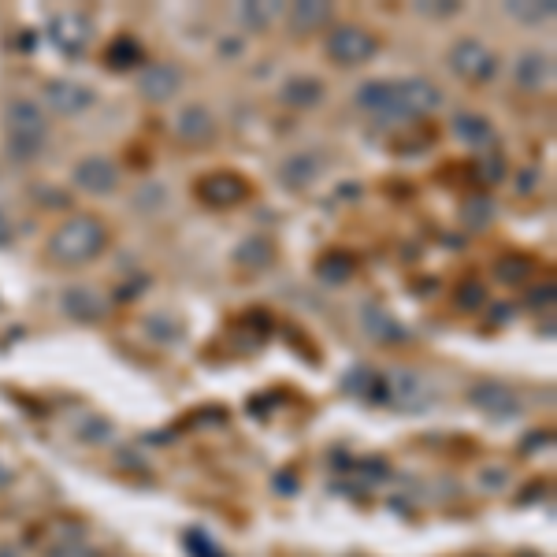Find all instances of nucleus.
<instances>
[{
    "instance_id": "f257e3e1",
    "label": "nucleus",
    "mask_w": 557,
    "mask_h": 557,
    "mask_svg": "<svg viewBox=\"0 0 557 557\" xmlns=\"http://www.w3.org/2000/svg\"><path fill=\"white\" fill-rule=\"evenodd\" d=\"M104 227L93 216H71L49 238V257L60 264H86L104 249Z\"/></svg>"
},
{
    "instance_id": "f03ea898",
    "label": "nucleus",
    "mask_w": 557,
    "mask_h": 557,
    "mask_svg": "<svg viewBox=\"0 0 557 557\" xmlns=\"http://www.w3.org/2000/svg\"><path fill=\"white\" fill-rule=\"evenodd\" d=\"M4 134H8V153L15 160H34L45 149L49 123L34 101H12L4 112Z\"/></svg>"
},
{
    "instance_id": "7ed1b4c3",
    "label": "nucleus",
    "mask_w": 557,
    "mask_h": 557,
    "mask_svg": "<svg viewBox=\"0 0 557 557\" xmlns=\"http://www.w3.org/2000/svg\"><path fill=\"white\" fill-rule=\"evenodd\" d=\"M379 52L376 34H368L361 26H335L331 38H327V56L342 67H361L368 64Z\"/></svg>"
},
{
    "instance_id": "20e7f679",
    "label": "nucleus",
    "mask_w": 557,
    "mask_h": 557,
    "mask_svg": "<svg viewBox=\"0 0 557 557\" xmlns=\"http://www.w3.org/2000/svg\"><path fill=\"white\" fill-rule=\"evenodd\" d=\"M357 104L368 108L383 123H405V119H413L398 82H364L361 90H357Z\"/></svg>"
},
{
    "instance_id": "39448f33",
    "label": "nucleus",
    "mask_w": 557,
    "mask_h": 557,
    "mask_svg": "<svg viewBox=\"0 0 557 557\" xmlns=\"http://www.w3.org/2000/svg\"><path fill=\"white\" fill-rule=\"evenodd\" d=\"M450 67H454L457 75L468 78V82H487V78L498 71V64H494V52L487 49V45H480V41H457L454 52H450Z\"/></svg>"
},
{
    "instance_id": "423d86ee",
    "label": "nucleus",
    "mask_w": 557,
    "mask_h": 557,
    "mask_svg": "<svg viewBox=\"0 0 557 557\" xmlns=\"http://www.w3.org/2000/svg\"><path fill=\"white\" fill-rule=\"evenodd\" d=\"M75 186L78 190H86V194H116L119 186V168L108 160V156H86V160H78L75 168Z\"/></svg>"
},
{
    "instance_id": "0eeeda50",
    "label": "nucleus",
    "mask_w": 557,
    "mask_h": 557,
    "mask_svg": "<svg viewBox=\"0 0 557 557\" xmlns=\"http://www.w3.org/2000/svg\"><path fill=\"white\" fill-rule=\"evenodd\" d=\"M49 30H52V41H56V49L67 52V56H78V52L90 45L93 23L86 19V15L67 12V15H56Z\"/></svg>"
},
{
    "instance_id": "6e6552de",
    "label": "nucleus",
    "mask_w": 557,
    "mask_h": 557,
    "mask_svg": "<svg viewBox=\"0 0 557 557\" xmlns=\"http://www.w3.org/2000/svg\"><path fill=\"white\" fill-rule=\"evenodd\" d=\"M246 194H249L246 179H238V175H231V171L205 175V179L197 182V197H201L205 205H216V208L238 205V201H242Z\"/></svg>"
},
{
    "instance_id": "1a4fd4ad",
    "label": "nucleus",
    "mask_w": 557,
    "mask_h": 557,
    "mask_svg": "<svg viewBox=\"0 0 557 557\" xmlns=\"http://www.w3.org/2000/svg\"><path fill=\"white\" fill-rule=\"evenodd\" d=\"M387 387H390V402L398 405V409H424V405L431 402L428 394V383L416 376V372H405V368H398V372H390L387 376Z\"/></svg>"
},
{
    "instance_id": "9d476101",
    "label": "nucleus",
    "mask_w": 557,
    "mask_h": 557,
    "mask_svg": "<svg viewBox=\"0 0 557 557\" xmlns=\"http://www.w3.org/2000/svg\"><path fill=\"white\" fill-rule=\"evenodd\" d=\"M45 101L60 112V116H78V112H86L93 104V93L86 86H78V82H67V78H56L45 86Z\"/></svg>"
},
{
    "instance_id": "9b49d317",
    "label": "nucleus",
    "mask_w": 557,
    "mask_h": 557,
    "mask_svg": "<svg viewBox=\"0 0 557 557\" xmlns=\"http://www.w3.org/2000/svg\"><path fill=\"white\" fill-rule=\"evenodd\" d=\"M179 82H182V75L171 64H149L142 75H138V90H142V97H149V101H171V97L179 93Z\"/></svg>"
},
{
    "instance_id": "f8f14e48",
    "label": "nucleus",
    "mask_w": 557,
    "mask_h": 557,
    "mask_svg": "<svg viewBox=\"0 0 557 557\" xmlns=\"http://www.w3.org/2000/svg\"><path fill=\"white\" fill-rule=\"evenodd\" d=\"M64 312L71 320L93 324V320H104L108 301H104L97 290H90V286H71V290H64Z\"/></svg>"
},
{
    "instance_id": "ddd939ff",
    "label": "nucleus",
    "mask_w": 557,
    "mask_h": 557,
    "mask_svg": "<svg viewBox=\"0 0 557 557\" xmlns=\"http://www.w3.org/2000/svg\"><path fill=\"white\" fill-rule=\"evenodd\" d=\"M513 78H517L520 90H543L554 78V60L543 52H524L517 64H513Z\"/></svg>"
},
{
    "instance_id": "4468645a",
    "label": "nucleus",
    "mask_w": 557,
    "mask_h": 557,
    "mask_svg": "<svg viewBox=\"0 0 557 557\" xmlns=\"http://www.w3.org/2000/svg\"><path fill=\"white\" fill-rule=\"evenodd\" d=\"M361 327L368 331V338H376V342H405L402 324H398L387 309H379V305H364Z\"/></svg>"
},
{
    "instance_id": "2eb2a0df",
    "label": "nucleus",
    "mask_w": 557,
    "mask_h": 557,
    "mask_svg": "<svg viewBox=\"0 0 557 557\" xmlns=\"http://www.w3.org/2000/svg\"><path fill=\"white\" fill-rule=\"evenodd\" d=\"M216 134V119H212V112L208 108H201V104H190L186 112L179 116V138L182 142H208Z\"/></svg>"
},
{
    "instance_id": "dca6fc26",
    "label": "nucleus",
    "mask_w": 557,
    "mask_h": 557,
    "mask_svg": "<svg viewBox=\"0 0 557 557\" xmlns=\"http://www.w3.org/2000/svg\"><path fill=\"white\" fill-rule=\"evenodd\" d=\"M472 402L480 405V409H487V413L494 416H509V413H517L520 402H517V394L506 387H494V383H483V387L472 390Z\"/></svg>"
},
{
    "instance_id": "f3484780",
    "label": "nucleus",
    "mask_w": 557,
    "mask_h": 557,
    "mask_svg": "<svg viewBox=\"0 0 557 557\" xmlns=\"http://www.w3.org/2000/svg\"><path fill=\"white\" fill-rule=\"evenodd\" d=\"M286 186H309L316 175H320V156L316 153H294L283 160V168H279Z\"/></svg>"
},
{
    "instance_id": "a211bd4d",
    "label": "nucleus",
    "mask_w": 557,
    "mask_h": 557,
    "mask_svg": "<svg viewBox=\"0 0 557 557\" xmlns=\"http://www.w3.org/2000/svg\"><path fill=\"white\" fill-rule=\"evenodd\" d=\"M327 19H331V4H294L290 8V30L294 34H309V30H316V26H324Z\"/></svg>"
},
{
    "instance_id": "6ab92c4d",
    "label": "nucleus",
    "mask_w": 557,
    "mask_h": 557,
    "mask_svg": "<svg viewBox=\"0 0 557 557\" xmlns=\"http://www.w3.org/2000/svg\"><path fill=\"white\" fill-rule=\"evenodd\" d=\"M320 97H324V86L316 78H290L283 86V101L294 108H312V104H320Z\"/></svg>"
},
{
    "instance_id": "aec40b11",
    "label": "nucleus",
    "mask_w": 557,
    "mask_h": 557,
    "mask_svg": "<svg viewBox=\"0 0 557 557\" xmlns=\"http://www.w3.org/2000/svg\"><path fill=\"white\" fill-rule=\"evenodd\" d=\"M454 134L461 138V142H468V145H487L494 138V130H491V123L483 116H457L454 119Z\"/></svg>"
},
{
    "instance_id": "412c9836",
    "label": "nucleus",
    "mask_w": 557,
    "mask_h": 557,
    "mask_svg": "<svg viewBox=\"0 0 557 557\" xmlns=\"http://www.w3.org/2000/svg\"><path fill=\"white\" fill-rule=\"evenodd\" d=\"M104 60H108V67H134L142 60V45L134 38H116L104 52Z\"/></svg>"
},
{
    "instance_id": "4be33fe9",
    "label": "nucleus",
    "mask_w": 557,
    "mask_h": 557,
    "mask_svg": "<svg viewBox=\"0 0 557 557\" xmlns=\"http://www.w3.org/2000/svg\"><path fill=\"white\" fill-rule=\"evenodd\" d=\"M275 15H279V8H275V4H246V8L238 12V19H242L249 30H264V26L272 23Z\"/></svg>"
},
{
    "instance_id": "5701e85b",
    "label": "nucleus",
    "mask_w": 557,
    "mask_h": 557,
    "mask_svg": "<svg viewBox=\"0 0 557 557\" xmlns=\"http://www.w3.org/2000/svg\"><path fill=\"white\" fill-rule=\"evenodd\" d=\"M509 15H517L524 23H543L554 15V4L546 0V4H532V0H524V4H509Z\"/></svg>"
},
{
    "instance_id": "b1692460",
    "label": "nucleus",
    "mask_w": 557,
    "mask_h": 557,
    "mask_svg": "<svg viewBox=\"0 0 557 557\" xmlns=\"http://www.w3.org/2000/svg\"><path fill=\"white\" fill-rule=\"evenodd\" d=\"M238 260H242V264H253V268H260V264H268V260H272V246H268L264 238H249L246 246L238 249Z\"/></svg>"
},
{
    "instance_id": "393cba45",
    "label": "nucleus",
    "mask_w": 557,
    "mask_h": 557,
    "mask_svg": "<svg viewBox=\"0 0 557 557\" xmlns=\"http://www.w3.org/2000/svg\"><path fill=\"white\" fill-rule=\"evenodd\" d=\"M465 220L468 227H487L491 223V201H480V197L465 201Z\"/></svg>"
},
{
    "instance_id": "a878e982",
    "label": "nucleus",
    "mask_w": 557,
    "mask_h": 557,
    "mask_svg": "<svg viewBox=\"0 0 557 557\" xmlns=\"http://www.w3.org/2000/svg\"><path fill=\"white\" fill-rule=\"evenodd\" d=\"M528 268H532V264H528V260H502V264H498V279H502V283H524V279H528Z\"/></svg>"
},
{
    "instance_id": "bb28decb",
    "label": "nucleus",
    "mask_w": 557,
    "mask_h": 557,
    "mask_svg": "<svg viewBox=\"0 0 557 557\" xmlns=\"http://www.w3.org/2000/svg\"><path fill=\"white\" fill-rule=\"evenodd\" d=\"M480 301H483L480 286H465V290H461V309H476Z\"/></svg>"
},
{
    "instance_id": "cd10ccee",
    "label": "nucleus",
    "mask_w": 557,
    "mask_h": 557,
    "mask_svg": "<svg viewBox=\"0 0 557 557\" xmlns=\"http://www.w3.org/2000/svg\"><path fill=\"white\" fill-rule=\"evenodd\" d=\"M420 12H431V15H450V12H457V4H420Z\"/></svg>"
},
{
    "instance_id": "c85d7f7f",
    "label": "nucleus",
    "mask_w": 557,
    "mask_h": 557,
    "mask_svg": "<svg viewBox=\"0 0 557 557\" xmlns=\"http://www.w3.org/2000/svg\"><path fill=\"white\" fill-rule=\"evenodd\" d=\"M8 242H12V220L0 212V246H8Z\"/></svg>"
}]
</instances>
